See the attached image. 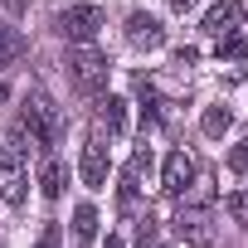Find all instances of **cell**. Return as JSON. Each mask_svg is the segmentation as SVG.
<instances>
[{"label":"cell","mask_w":248,"mask_h":248,"mask_svg":"<svg viewBox=\"0 0 248 248\" xmlns=\"http://www.w3.org/2000/svg\"><path fill=\"white\" fill-rule=\"evenodd\" d=\"M39 190H44V200H59V190H63V166L54 156H44V166H39Z\"/></svg>","instance_id":"14"},{"label":"cell","mask_w":248,"mask_h":248,"mask_svg":"<svg viewBox=\"0 0 248 248\" xmlns=\"http://www.w3.org/2000/svg\"><path fill=\"white\" fill-rule=\"evenodd\" d=\"M25 190H30V170H25L20 146H0V200L25 204Z\"/></svg>","instance_id":"4"},{"label":"cell","mask_w":248,"mask_h":248,"mask_svg":"<svg viewBox=\"0 0 248 248\" xmlns=\"http://www.w3.org/2000/svg\"><path fill=\"white\" fill-rule=\"evenodd\" d=\"M229 170H238V175L248 170V132H243V141H238V146L229 151Z\"/></svg>","instance_id":"18"},{"label":"cell","mask_w":248,"mask_h":248,"mask_svg":"<svg viewBox=\"0 0 248 248\" xmlns=\"http://www.w3.org/2000/svg\"><path fill=\"white\" fill-rule=\"evenodd\" d=\"M102 25H107V15H102L97 5H83V0H73V5H63V10H59V30H63L73 44H88Z\"/></svg>","instance_id":"3"},{"label":"cell","mask_w":248,"mask_h":248,"mask_svg":"<svg viewBox=\"0 0 248 248\" xmlns=\"http://www.w3.org/2000/svg\"><path fill=\"white\" fill-rule=\"evenodd\" d=\"M93 238H97V209L93 204H78L73 209V243L78 248H93Z\"/></svg>","instance_id":"11"},{"label":"cell","mask_w":248,"mask_h":248,"mask_svg":"<svg viewBox=\"0 0 248 248\" xmlns=\"http://www.w3.org/2000/svg\"><path fill=\"white\" fill-rule=\"evenodd\" d=\"M107 248H127V243H122V238H107Z\"/></svg>","instance_id":"23"},{"label":"cell","mask_w":248,"mask_h":248,"mask_svg":"<svg viewBox=\"0 0 248 248\" xmlns=\"http://www.w3.org/2000/svg\"><path fill=\"white\" fill-rule=\"evenodd\" d=\"M127 44L151 54V49L166 44V25H161L156 15H146V10H132V15H127Z\"/></svg>","instance_id":"5"},{"label":"cell","mask_w":248,"mask_h":248,"mask_svg":"<svg viewBox=\"0 0 248 248\" xmlns=\"http://www.w3.org/2000/svg\"><path fill=\"white\" fill-rule=\"evenodd\" d=\"M166 5H170V10H175V15H190V10H195V5H200V0H166Z\"/></svg>","instance_id":"20"},{"label":"cell","mask_w":248,"mask_h":248,"mask_svg":"<svg viewBox=\"0 0 248 248\" xmlns=\"http://www.w3.org/2000/svg\"><path fill=\"white\" fill-rule=\"evenodd\" d=\"M224 209H229V219H238V224H248V190H233V195L224 200Z\"/></svg>","instance_id":"17"},{"label":"cell","mask_w":248,"mask_h":248,"mask_svg":"<svg viewBox=\"0 0 248 248\" xmlns=\"http://www.w3.org/2000/svg\"><path fill=\"white\" fill-rule=\"evenodd\" d=\"M175 233H180L185 243H209V214H204V204H180Z\"/></svg>","instance_id":"10"},{"label":"cell","mask_w":248,"mask_h":248,"mask_svg":"<svg viewBox=\"0 0 248 248\" xmlns=\"http://www.w3.org/2000/svg\"><path fill=\"white\" fill-rule=\"evenodd\" d=\"M78 175H83L88 190H102V185H107V146H102V137H88V141H83Z\"/></svg>","instance_id":"6"},{"label":"cell","mask_w":248,"mask_h":248,"mask_svg":"<svg viewBox=\"0 0 248 248\" xmlns=\"http://www.w3.org/2000/svg\"><path fill=\"white\" fill-rule=\"evenodd\" d=\"M20 127L30 132V141H34L39 151H49V146L59 141V132H63V117H59V107H54V97H49V93H30V97H25Z\"/></svg>","instance_id":"1"},{"label":"cell","mask_w":248,"mask_h":248,"mask_svg":"<svg viewBox=\"0 0 248 248\" xmlns=\"http://www.w3.org/2000/svg\"><path fill=\"white\" fill-rule=\"evenodd\" d=\"M30 54V44L20 39V30H10L5 20H0V68H5V63H20Z\"/></svg>","instance_id":"12"},{"label":"cell","mask_w":248,"mask_h":248,"mask_svg":"<svg viewBox=\"0 0 248 248\" xmlns=\"http://www.w3.org/2000/svg\"><path fill=\"white\" fill-rule=\"evenodd\" d=\"M151 170V151H137L132 161H127V170H122V185H117V200H122V209H132L137 204V195H141V175Z\"/></svg>","instance_id":"9"},{"label":"cell","mask_w":248,"mask_h":248,"mask_svg":"<svg viewBox=\"0 0 248 248\" xmlns=\"http://www.w3.org/2000/svg\"><path fill=\"white\" fill-rule=\"evenodd\" d=\"M34 248H59V224H44V233H39Z\"/></svg>","instance_id":"19"},{"label":"cell","mask_w":248,"mask_h":248,"mask_svg":"<svg viewBox=\"0 0 248 248\" xmlns=\"http://www.w3.org/2000/svg\"><path fill=\"white\" fill-rule=\"evenodd\" d=\"M5 97H10V83H5V78H0V102H5Z\"/></svg>","instance_id":"22"},{"label":"cell","mask_w":248,"mask_h":248,"mask_svg":"<svg viewBox=\"0 0 248 248\" xmlns=\"http://www.w3.org/2000/svg\"><path fill=\"white\" fill-rule=\"evenodd\" d=\"M238 25H243V0H219V5L204 15V34H214V39L238 34Z\"/></svg>","instance_id":"8"},{"label":"cell","mask_w":248,"mask_h":248,"mask_svg":"<svg viewBox=\"0 0 248 248\" xmlns=\"http://www.w3.org/2000/svg\"><path fill=\"white\" fill-rule=\"evenodd\" d=\"M233 127V112L224 107V102H214V107H204V117H200V132L204 137H224Z\"/></svg>","instance_id":"13"},{"label":"cell","mask_w":248,"mask_h":248,"mask_svg":"<svg viewBox=\"0 0 248 248\" xmlns=\"http://www.w3.org/2000/svg\"><path fill=\"white\" fill-rule=\"evenodd\" d=\"M214 54H219V59H243L248 44H243V34H224V39L214 44Z\"/></svg>","instance_id":"16"},{"label":"cell","mask_w":248,"mask_h":248,"mask_svg":"<svg viewBox=\"0 0 248 248\" xmlns=\"http://www.w3.org/2000/svg\"><path fill=\"white\" fill-rule=\"evenodd\" d=\"M102 122H107L112 137H122V132H127V102H122V97H102Z\"/></svg>","instance_id":"15"},{"label":"cell","mask_w":248,"mask_h":248,"mask_svg":"<svg viewBox=\"0 0 248 248\" xmlns=\"http://www.w3.org/2000/svg\"><path fill=\"white\" fill-rule=\"evenodd\" d=\"M195 59H200V54H195V49H180V54H175V68H190V63H195Z\"/></svg>","instance_id":"21"},{"label":"cell","mask_w":248,"mask_h":248,"mask_svg":"<svg viewBox=\"0 0 248 248\" xmlns=\"http://www.w3.org/2000/svg\"><path fill=\"white\" fill-rule=\"evenodd\" d=\"M190 185H195V161H190L185 151H170V156H166V170H161V190L180 200Z\"/></svg>","instance_id":"7"},{"label":"cell","mask_w":248,"mask_h":248,"mask_svg":"<svg viewBox=\"0 0 248 248\" xmlns=\"http://www.w3.org/2000/svg\"><path fill=\"white\" fill-rule=\"evenodd\" d=\"M146 248H166V243H156V238H151V243H146Z\"/></svg>","instance_id":"24"},{"label":"cell","mask_w":248,"mask_h":248,"mask_svg":"<svg viewBox=\"0 0 248 248\" xmlns=\"http://www.w3.org/2000/svg\"><path fill=\"white\" fill-rule=\"evenodd\" d=\"M63 68H68V78H73V88L78 93H88V97H97L102 88H107V59L93 49V44H73L68 54H63Z\"/></svg>","instance_id":"2"}]
</instances>
